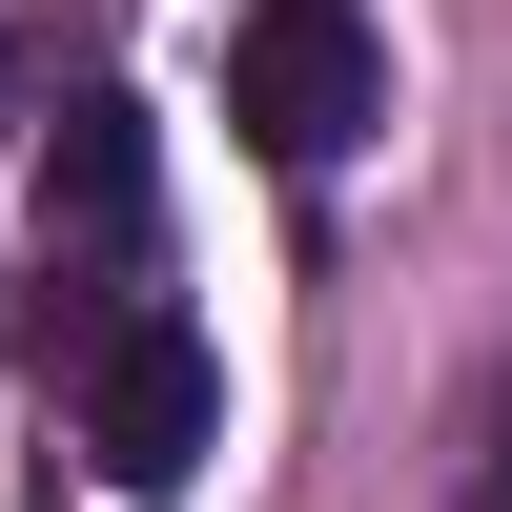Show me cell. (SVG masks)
Listing matches in <instances>:
<instances>
[{
    "label": "cell",
    "mask_w": 512,
    "mask_h": 512,
    "mask_svg": "<svg viewBox=\"0 0 512 512\" xmlns=\"http://www.w3.org/2000/svg\"><path fill=\"white\" fill-rule=\"evenodd\" d=\"M226 123L267 164H349L390 123V62H369V0H246L226 21Z\"/></svg>",
    "instance_id": "cell-1"
},
{
    "label": "cell",
    "mask_w": 512,
    "mask_h": 512,
    "mask_svg": "<svg viewBox=\"0 0 512 512\" xmlns=\"http://www.w3.org/2000/svg\"><path fill=\"white\" fill-rule=\"evenodd\" d=\"M82 451H103L123 492H185L205 451H226V369H205L185 308H103L82 328Z\"/></svg>",
    "instance_id": "cell-2"
},
{
    "label": "cell",
    "mask_w": 512,
    "mask_h": 512,
    "mask_svg": "<svg viewBox=\"0 0 512 512\" xmlns=\"http://www.w3.org/2000/svg\"><path fill=\"white\" fill-rule=\"evenodd\" d=\"M144 226H164L144 103H62V144H41V267H144Z\"/></svg>",
    "instance_id": "cell-3"
},
{
    "label": "cell",
    "mask_w": 512,
    "mask_h": 512,
    "mask_svg": "<svg viewBox=\"0 0 512 512\" xmlns=\"http://www.w3.org/2000/svg\"><path fill=\"white\" fill-rule=\"evenodd\" d=\"M451 512H512V369L472 390V431H451Z\"/></svg>",
    "instance_id": "cell-4"
}]
</instances>
